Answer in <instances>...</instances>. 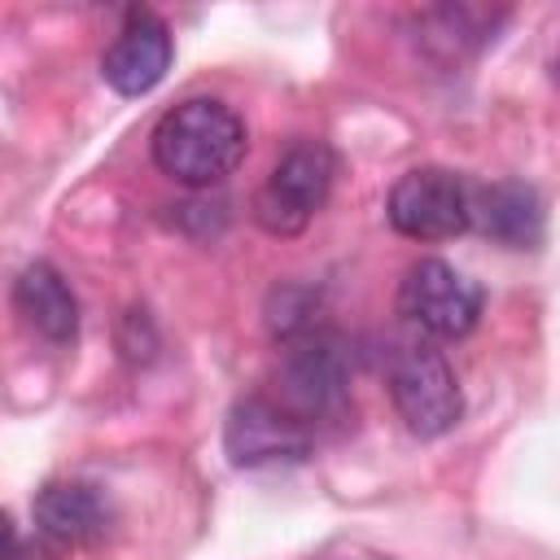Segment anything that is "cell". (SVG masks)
Segmentation results:
<instances>
[{
    "instance_id": "cell-11",
    "label": "cell",
    "mask_w": 560,
    "mask_h": 560,
    "mask_svg": "<svg viewBox=\"0 0 560 560\" xmlns=\"http://www.w3.org/2000/svg\"><path fill=\"white\" fill-rule=\"evenodd\" d=\"M13 306L26 328L52 346H70L79 337V302L52 262H31L13 280Z\"/></svg>"
},
{
    "instance_id": "cell-4",
    "label": "cell",
    "mask_w": 560,
    "mask_h": 560,
    "mask_svg": "<svg viewBox=\"0 0 560 560\" xmlns=\"http://www.w3.org/2000/svg\"><path fill=\"white\" fill-rule=\"evenodd\" d=\"M337 158L324 140H298L254 192V219L271 236H298L328 201Z\"/></svg>"
},
{
    "instance_id": "cell-8",
    "label": "cell",
    "mask_w": 560,
    "mask_h": 560,
    "mask_svg": "<svg viewBox=\"0 0 560 560\" xmlns=\"http://www.w3.org/2000/svg\"><path fill=\"white\" fill-rule=\"evenodd\" d=\"M171 57H175L171 26L149 9H131L118 39L101 57V74L118 96H144L166 79Z\"/></svg>"
},
{
    "instance_id": "cell-6",
    "label": "cell",
    "mask_w": 560,
    "mask_h": 560,
    "mask_svg": "<svg viewBox=\"0 0 560 560\" xmlns=\"http://www.w3.org/2000/svg\"><path fill=\"white\" fill-rule=\"evenodd\" d=\"M468 179L446 166H416L407 171L385 201L394 232L411 241H451L468 232Z\"/></svg>"
},
{
    "instance_id": "cell-12",
    "label": "cell",
    "mask_w": 560,
    "mask_h": 560,
    "mask_svg": "<svg viewBox=\"0 0 560 560\" xmlns=\"http://www.w3.org/2000/svg\"><path fill=\"white\" fill-rule=\"evenodd\" d=\"M31 556V542L22 538V529L13 525L9 512H0V560H26Z\"/></svg>"
},
{
    "instance_id": "cell-9",
    "label": "cell",
    "mask_w": 560,
    "mask_h": 560,
    "mask_svg": "<svg viewBox=\"0 0 560 560\" xmlns=\"http://www.w3.org/2000/svg\"><path fill=\"white\" fill-rule=\"evenodd\" d=\"M109 529V503L88 481H48L35 494V534L48 551L96 547Z\"/></svg>"
},
{
    "instance_id": "cell-7",
    "label": "cell",
    "mask_w": 560,
    "mask_h": 560,
    "mask_svg": "<svg viewBox=\"0 0 560 560\" xmlns=\"http://www.w3.org/2000/svg\"><path fill=\"white\" fill-rule=\"evenodd\" d=\"M315 433L276 398L249 394L232 402L223 424V446L236 468H262V464H298L311 455Z\"/></svg>"
},
{
    "instance_id": "cell-5",
    "label": "cell",
    "mask_w": 560,
    "mask_h": 560,
    "mask_svg": "<svg viewBox=\"0 0 560 560\" xmlns=\"http://www.w3.org/2000/svg\"><path fill=\"white\" fill-rule=\"evenodd\" d=\"M398 315L424 337L451 341L481 319V289L442 258H420L398 284Z\"/></svg>"
},
{
    "instance_id": "cell-2",
    "label": "cell",
    "mask_w": 560,
    "mask_h": 560,
    "mask_svg": "<svg viewBox=\"0 0 560 560\" xmlns=\"http://www.w3.org/2000/svg\"><path fill=\"white\" fill-rule=\"evenodd\" d=\"M276 381H280V398L276 402L289 407L311 433L319 424H341L354 411L346 350L324 328H302V332L284 337V354H280Z\"/></svg>"
},
{
    "instance_id": "cell-1",
    "label": "cell",
    "mask_w": 560,
    "mask_h": 560,
    "mask_svg": "<svg viewBox=\"0 0 560 560\" xmlns=\"http://www.w3.org/2000/svg\"><path fill=\"white\" fill-rule=\"evenodd\" d=\"M149 144L162 175L184 188H214L245 162L249 136L236 109L210 96H192L158 118Z\"/></svg>"
},
{
    "instance_id": "cell-3",
    "label": "cell",
    "mask_w": 560,
    "mask_h": 560,
    "mask_svg": "<svg viewBox=\"0 0 560 560\" xmlns=\"http://www.w3.org/2000/svg\"><path fill=\"white\" fill-rule=\"evenodd\" d=\"M385 381H389V398H394L402 424L416 438H442L464 416L459 381H455L446 354L433 350L429 341H402L389 354Z\"/></svg>"
},
{
    "instance_id": "cell-10",
    "label": "cell",
    "mask_w": 560,
    "mask_h": 560,
    "mask_svg": "<svg viewBox=\"0 0 560 560\" xmlns=\"http://www.w3.org/2000/svg\"><path fill=\"white\" fill-rule=\"evenodd\" d=\"M468 228L508 249H534L542 241V197L525 179H499L468 188Z\"/></svg>"
}]
</instances>
